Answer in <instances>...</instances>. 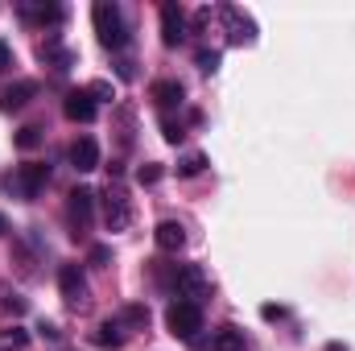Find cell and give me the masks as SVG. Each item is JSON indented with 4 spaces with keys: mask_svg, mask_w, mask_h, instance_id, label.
<instances>
[{
    "mask_svg": "<svg viewBox=\"0 0 355 351\" xmlns=\"http://www.w3.org/2000/svg\"><path fill=\"white\" fill-rule=\"evenodd\" d=\"M71 166H75L79 174L99 170V145H95V137H79V141L71 145Z\"/></svg>",
    "mask_w": 355,
    "mask_h": 351,
    "instance_id": "11",
    "label": "cell"
},
{
    "mask_svg": "<svg viewBox=\"0 0 355 351\" xmlns=\"http://www.w3.org/2000/svg\"><path fill=\"white\" fill-rule=\"evenodd\" d=\"M4 232H8V219H4V215H0V236H4Z\"/></svg>",
    "mask_w": 355,
    "mask_h": 351,
    "instance_id": "31",
    "label": "cell"
},
{
    "mask_svg": "<svg viewBox=\"0 0 355 351\" xmlns=\"http://www.w3.org/2000/svg\"><path fill=\"white\" fill-rule=\"evenodd\" d=\"M219 17L227 21V29H232L227 37H232L236 46H248V42L257 37V25H252V17H248V12H240V8H232V4H223V8H219Z\"/></svg>",
    "mask_w": 355,
    "mask_h": 351,
    "instance_id": "8",
    "label": "cell"
},
{
    "mask_svg": "<svg viewBox=\"0 0 355 351\" xmlns=\"http://www.w3.org/2000/svg\"><path fill=\"white\" fill-rule=\"evenodd\" d=\"M207 170V153H186L178 157V178H198Z\"/></svg>",
    "mask_w": 355,
    "mask_h": 351,
    "instance_id": "18",
    "label": "cell"
},
{
    "mask_svg": "<svg viewBox=\"0 0 355 351\" xmlns=\"http://www.w3.org/2000/svg\"><path fill=\"white\" fill-rule=\"evenodd\" d=\"M153 240H157L162 252H182V248H186V228H182L178 219H162L157 232H153Z\"/></svg>",
    "mask_w": 355,
    "mask_h": 351,
    "instance_id": "12",
    "label": "cell"
},
{
    "mask_svg": "<svg viewBox=\"0 0 355 351\" xmlns=\"http://www.w3.org/2000/svg\"><path fill=\"white\" fill-rule=\"evenodd\" d=\"M4 67H12V46L0 37V71H4Z\"/></svg>",
    "mask_w": 355,
    "mask_h": 351,
    "instance_id": "28",
    "label": "cell"
},
{
    "mask_svg": "<svg viewBox=\"0 0 355 351\" xmlns=\"http://www.w3.org/2000/svg\"><path fill=\"white\" fill-rule=\"evenodd\" d=\"M33 95H37V83H33V79H21V83H12V87L0 91V108H4V112H21Z\"/></svg>",
    "mask_w": 355,
    "mask_h": 351,
    "instance_id": "13",
    "label": "cell"
},
{
    "mask_svg": "<svg viewBox=\"0 0 355 351\" xmlns=\"http://www.w3.org/2000/svg\"><path fill=\"white\" fill-rule=\"evenodd\" d=\"M4 310H8V314H25V298L8 293V298H4Z\"/></svg>",
    "mask_w": 355,
    "mask_h": 351,
    "instance_id": "26",
    "label": "cell"
},
{
    "mask_svg": "<svg viewBox=\"0 0 355 351\" xmlns=\"http://www.w3.org/2000/svg\"><path fill=\"white\" fill-rule=\"evenodd\" d=\"M8 186H12L21 198H37V194L50 186V166H46V162H25V166L17 170V178L8 182Z\"/></svg>",
    "mask_w": 355,
    "mask_h": 351,
    "instance_id": "3",
    "label": "cell"
},
{
    "mask_svg": "<svg viewBox=\"0 0 355 351\" xmlns=\"http://www.w3.org/2000/svg\"><path fill=\"white\" fill-rule=\"evenodd\" d=\"M87 91H91V99H95V103H99V99H116V87H112L107 79H95Z\"/></svg>",
    "mask_w": 355,
    "mask_h": 351,
    "instance_id": "24",
    "label": "cell"
},
{
    "mask_svg": "<svg viewBox=\"0 0 355 351\" xmlns=\"http://www.w3.org/2000/svg\"><path fill=\"white\" fill-rule=\"evenodd\" d=\"M37 145H42V128L25 124V128L17 132V149H25V153H29V149H37Z\"/></svg>",
    "mask_w": 355,
    "mask_h": 351,
    "instance_id": "20",
    "label": "cell"
},
{
    "mask_svg": "<svg viewBox=\"0 0 355 351\" xmlns=\"http://www.w3.org/2000/svg\"><path fill=\"white\" fill-rule=\"evenodd\" d=\"M0 343H4V348H25V343H29V331H21V327H8V331H0Z\"/></svg>",
    "mask_w": 355,
    "mask_h": 351,
    "instance_id": "21",
    "label": "cell"
},
{
    "mask_svg": "<svg viewBox=\"0 0 355 351\" xmlns=\"http://www.w3.org/2000/svg\"><path fill=\"white\" fill-rule=\"evenodd\" d=\"M219 58H223L219 50H198V58H194V62H198V71H207V75H211V71L219 67Z\"/></svg>",
    "mask_w": 355,
    "mask_h": 351,
    "instance_id": "23",
    "label": "cell"
},
{
    "mask_svg": "<svg viewBox=\"0 0 355 351\" xmlns=\"http://www.w3.org/2000/svg\"><path fill=\"white\" fill-rule=\"evenodd\" d=\"M103 223H107V232H124L132 223V207H128V194L120 186L103 190Z\"/></svg>",
    "mask_w": 355,
    "mask_h": 351,
    "instance_id": "4",
    "label": "cell"
},
{
    "mask_svg": "<svg viewBox=\"0 0 355 351\" xmlns=\"http://www.w3.org/2000/svg\"><path fill=\"white\" fill-rule=\"evenodd\" d=\"M137 182H141V186H157V182H162V166H157V162L141 166V170H137Z\"/></svg>",
    "mask_w": 355,
    "mask_h": 351,
    "instance_id": "22",
    "label": "cell"
},
{
    "mask_svg": "<svg viewBox=\"0 0 355 351\" xmlns=\"http://www.w3.org/2000/svg\"><path fill=\"white\" fill-rule=\"evenodd\" d=\"M261 318H268V323L272 318H285V306H261Z\"/></svg>",
    "mask_w": 355,
    "mask_h": 351,
    "instance_id": "29",
    "label": "cell"
},
{
    "mask_svg": "<svg viewBox=\"0 0 355 351\" xmlns=\"http://www.w3.org/2000/svg\"><path fill=\"white\" fill-rule=\"evenodd\" d=\"M58 289H62V298L71 306H83L87 302V277H83V268L79 264H62L58 268Z\"/></svg>",
    "mask_w": 355,
    "mask_h": 351,
    "instance_id": "6",
    "label": "cell"
},
{
    "mask_svg": "<svg viewBox=\"0 0 355 351\" xmlns=\"http://www.w3.org/2000/svg\"><path fill=\"white\" fill-rule=\"evenodd\" d=\"M67 215H71L79 228H87L91 215H95V190H91V186H75V190L67 194Z\"/></svg>",
    "mask_w": 355,
    "mask_h": 351,
    "instance_id": "9",
    "label": "cell"
},
{
    "mask_svg": "<svg viewBox=\"0 0 355 351\" xmlns=\"http://www.w3.org/2000/svg\"><path fill=\"white\" fill-rule=\"evenodd\" d=\"M322 351H347V343H327Z\"/></svg>",
    "mask_w": 355,
    "mask_h": 351,
    "instance_id": "30",
    "label": "cell"
},
{
    "mask_svg": "<svg viewBox=\"0 0 355 351\" xmlns=\"http://www.w3.org/2000/svg\"><path fill=\"white\" fill-rule=\"evenodd\" d=\"M174 285H178V298H182V302H194V306L211 293V281H207V273H202L198 264H182L178 277H174Z\"/></svg>",
    "mask_w": 355,
    "mask_h": 351,
    "instance_id": "5",
    "label": "cell"
},
{
    "mask_svg": "<svg viewBox=\"0 0 355 351\" xmlns=\"http://www.w3.org/2000/svg\"><path fill=\"white\" fill-rule=\"evenodd\" d=\"M120 323L145 331V327H149V310H145V306H124V310H120Z\"/></svg>",
    "mask_w": 355,
    "mask_h": 351,
    "instance_id": "19",
    "label": "cell"
},
{
    "mask_svg": "<svg viewBox=\"0 0 355 351\" xmlns=\"http://www.w3.org/2000/svg\"><path fill=\"white\" fill-rule=\"evenodd\" d=\"M166 327H170V335H174V339H186V343H190V339L202 331V306H194V302H182V298H178L174 306L166 310Z\"/></svg>",
    "mask_w": 355,
    "mask_h": 351,
    "instance_id": "2",
    "label": "cell"
},
{
    "mask_svg": "<svg viewBox=\"0 0 355 351\" xmlns=\"http://www.w3.org/2000/svg\"><path fill=\"white\" fill-rule=\"evenodd\" d=\"M91 21H95V33L107 50H124L128 46V25H124V12L116 0H95L91 4Z\"/></svg>",
    "mask_w": 355,
    "mask_h": 351,
    "instance_id": "1",
    "label": "cell"
},
{
    "mask_svg": "<svg viewBox=\"0 0 355 351\" xmlns=\"http://www.w3.org/2000/svg\"><path fill=\"white\" fill-rule=\"evenodd\" d=\"M211 351H244V331L240 327H219L211 335Z\"/></svg>",
    "mask_w": 355,
    "mask_h": 351,
    "instance_id": "17",
    "label": "cell"
},
{
    "mask_svg": "<svg viewBox=\"0 0 355 351\" xmlns=\"http://www.w3.org/2000/svg\"><path fill=\"white\" fill-rule=\"evenodd\" d=\"M21 17L33 21V25H58L67 12H62L58 4H29V0H25V4H21Z\"/></svg>",
    "mask_w": 355,
    "mask_h": 351,
    "instance_id": "14",
    "label": "cell"
},
{
    "mask_svg": "<svg viewBox=\"0 0 355 351\" xmlns=\"http://www.w3.org/2000/svg\"><path fill=\"white\" fill-rule=\"evenodd\" d=\"M95 99H91V91H71L67 95V103H62V112H67V120H75V124H91L95 120Z\"/></svg>",
    "mask_w": 355,
    "mask_h": 351,
    "instance_id": "10",
    "label": "cell"
},
{
    "mask_svg": "<svg viewBox=\"0 0 355 351\" xmlns=\"http://www.w3.org/2000/svg\"><path fill=\"white\" fill-rule=\"evenodd\" d=\"M162 42L174 50V46H182L186 42V12H182V4H162Z\"/></svg>",
    "mask_w": 355,
    "mask_h": 351,
    "instance_id": "7",
    "label": "cell"
},
{
    "mask_svg": "<svg viewBox=\"0 0 355 351\" xmlns=\"http://www.w3.org/2000/svg\"><path fill=\"white\" fill-rule=\"evenodd\" d=\"M153 99H157L162 108H182V99H186V87H182L178 79H162V83H153Z\"/></svg>",
    "mask_w": 355,
    "mask_h": 351,
    "instance_id": "16",
    "label": "cell"
},
{
    "mask_svg": "<svg viewBox=\"0 0 355 351\" xmlns=\"http://www.w3.org/2000/svg\"><path fill=\"white\" fill-rule=\"evenodd\" d=\"M162 132H166V141H170V145H178V141L186 137V132H182V124H174V120H162Z\"/></svg>",
    "mask_w": 355,
    "mask_h": 351,
    "instance_id": "25",
    "label": "cell"
},
{
    "mask_svg": "<svg viewBox=\"0 0 355 351\" xmlns=\"http://www.w3.org/2000/svg\"><path fill=\"white\" fill-rule=\"evenodd\" d=\"M107 261H112V252H107L103 244H95V248H91V264H99V268H103Z\"/></svg>",
    "mask_w": 355,
    "mask_h": 351,
    "instance_id": "27",
    "label": "cell"
},
{
    "mask_svg": "<svg viewBox=\"0 0 355 351\" xmlns=\"http://www.w3.org/2000/svg\"><path fill=\"white\" fill-rule=\"evenodd\" d=\"M124 339H128V327L120 323V318H107V323H99V331H95V343L99 348H124Z\"/></svg>",
    "mask_w": 355,
    "mask_h": 351,
    "instance_id": "15",
    "label": "cell"
}]
</instances>
